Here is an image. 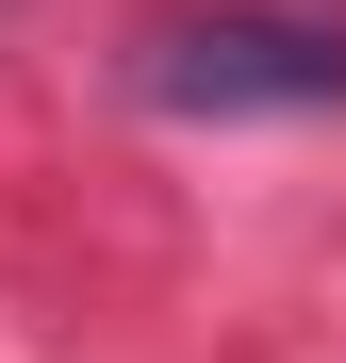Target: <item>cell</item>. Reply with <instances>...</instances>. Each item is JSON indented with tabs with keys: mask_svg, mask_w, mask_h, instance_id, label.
<instances>
[{
	"mask_svg": "<svg viewBox=\"0 0 346 363\" xmlns=\"http://www.w3.org/2000/svg\"><path fill=\"white\" fill-rule=\"evenodd\" d=\"M132 83L165 116H330L346 99V17H264V0H214V17H149Z\"/></svg>",
	"mask_w": 346,
	"mask_h": 363,
	"instance_id": "6da1fadb",
	"label": "cell"
}]
</instances>
